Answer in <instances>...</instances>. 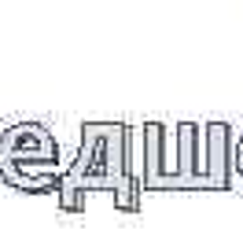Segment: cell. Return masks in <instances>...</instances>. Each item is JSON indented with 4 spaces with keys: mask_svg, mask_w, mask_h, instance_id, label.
Segmentation results:
<instances>
[{
    "mask_svg": "<svg viewBox=\"0 0 243 250\" xmlns=\"http://www.w3.org/2000/svg\"><path fill=\"white\" fill-rule=\"evenodd\" d=\"M133 129L126 122H85L78 136V155L66 169L63 184L55 191V203L63 213H81L92 191H107L114 210L136 213L144 199L140 173L133 169Z\"/></svg>",
    "mask_w": 243,
    "mask_h": 250,
    "instance_id": "obj_1",
    "label": "cell"
},
{
    "mask_svg": "<svg viewBox=\"0 0 243 250\" xmlns=\"http://www.w3.org/2000/svg\"><path fill=\"white\" fill-rule=\"evenodd\" d=\"M144 191H214L210 155H206V125L177 122L170 129L162 122H144Z\"/></svg>",
    "mask_w": 243,
    "mask_h": 250,
    "instance_id": "obj_2",
    "label": "cell"
},
{
    "mask_svg": "<svg viewBox=\"0 0 243 250\" xmlns=\"http://www.w3.org/2000/svg\"><path fill=\"white\" fill-rule=\"evenodd\" d=\"M70 162L59 155V140L41 122H15L0 133V180L22 195H55Z\"/></svg>",
    "mask_w": 243,
    "mask_h": 250,
    "instance_id": "obj_3",
    "label": "cell"
},
{
    "mask_svg": "<svg viewBox=\"0 0 243 250\" xmlns=\"http://www.w3.org/2000/svg\"><path fill=\"white\" fill-rule=\"evenodd\" d=\"M236 177L243 180V133H236Z\"/></svg>",
    "mask_w": 243,
    "mask_h": 250,
    "instance_id": "obj_4",
    "label": "cell"
}]
</instances>
